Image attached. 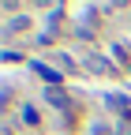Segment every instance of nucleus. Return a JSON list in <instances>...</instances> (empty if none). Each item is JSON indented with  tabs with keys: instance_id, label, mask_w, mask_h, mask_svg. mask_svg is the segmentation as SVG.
<instances>
[{
	"instance_id": "f257e3e1",
	"label": "nucleus",
	"mask_w": 131,
	"mask_h": 135,
	"mask_svg": "<svg viewBox=\"0 0 131 135\" xmlns=\"http://www.w3.org/2000/svg\"><path fill=\"white\" fill-rule=\"evenodd\" d=\"M86 68H90V71H97V75H105V71H112V68L101 60V56H86Z\"/></svg>"
},
{
	"instance_id": "f03ea898",
	"label": "nucleus",
	"mask_w": 131,
	"mask_h": 135,
	"mask_svg": "<svg viewBox=\"0 0 131 135\" xmlns=\"http://www.w3.org/2000/svg\"><path fill=\"white\" fill-rule=\"evenodd\" d=\"M45 98H49V105H60V109L68 105V98H64V94H60L56 86H49V90H45Z\"/></svg>"
},
{
	"instance_id": "7ed1b4c3",
	"label": "nucleus",
	"mask_w": 131,
	"mask_h": 135,
	"mask_svg": "<svg viewBox=\"0 0 131 135\" xmlns=\"http://www.w3.org/2000/svg\"><path fill=\"white\" fill-rule=\"evenodd\" d=\"M30 68H34V71H38V75H45L49 83H60V75H56V71H49V68H45V64H30Z\"/></svg>"
},
{
	"instance_id": "20e7f679",
	"label": "nucleus",
	"mask_w": 131,
	"mask_h": 135,
	"mask_svg": "<svg viewBox=\"0 0 131 135\" xmlns=\"http://www.w3.org/2000/svg\"><path fill=\"white\" fill-rule=\"evenodd\" d=\"M23 120H26V124H38V109L26 105V109H23Z\"/></svg>"
}]
</instances>
